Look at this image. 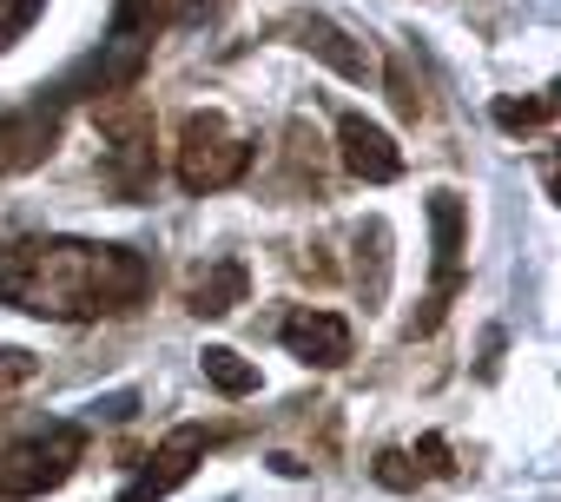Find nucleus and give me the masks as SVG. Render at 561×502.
I'll use <instances>...</instances> for the list:
<instances>
[{
  "label": "nucleus",
  "mask_w": 561,
  "mask_h": 502,
  "mask_svg": "<svg viewBox=\"0 0 561 502\" xmlns=\"http://www.w3.org/2000/svg\"><path fill=\"white\" fill-rule=\"evenodd\" d=\"M152 298V265L133 244L100 238H14L0 251V305L54 324L126 318Z\"/></svg>",
  "instance_id": "obj_1"
},
{
  "label": "nucleus",
  "mask_w": 561,
  "mask_h": 502,
  "mask_svg": "<svg viewBox=\"0 0 561 502\" xmlns=\"http://www.w3.org/2000/svg\"><path fill=\"white\" fill-rule=\"evenodd\" d=\"M87 456V430L80 423H47L21 443L0 449V495L8 502H27V495H54Z\"/></svg>",
  "instance_id": "obj_2"
},
{
  "label": "nucleus",
  "mask_w": 561,
  "mask_h": 502,
  "mask_svg": "<svg viewBox=\"0 0 561 502\" xmlns=\"http://www.w3.org/2000/svg\"><path fill=\"white\" fill-rule=\"evenodd\" d=\"M244 166H251V139H238L225 113H211V106L185 113V126H179V185L185 192H225L244 179Z\"/></svg>",
  "instance_id": "obj_3"
},
{
  "label": "nucleus",
  "mask_w": 561,
  "mask_h": 502,
  "mask_svg": "<svg viewBox=\"0 0 561 502\" xmlns=\"http://www.w3.org/2000/svg\"><path fill=\"white\" fill-rule=\"evenodd\" d=\"M430 244H436V285L423 298V311L410 318V338H430L449 311V298L462 292V244H469V205L456 192H430Z\"/></svg>",
  "instance_id": "obj_4"
},
{
  "label": "nucleus",
  "mask_w": 561,
  "mask_h": 502,
  "mask_svg": "<svg viewBox=\"0 0 561 502\" xmlns=\"http://www.w3.org/2000/svg\"><path fill=\"white\" fill-rule=\"evenodd\" d=\"M100 133H106V185L119 198H139L152 185V119H146V106L119 93V106L100 113Z\"/></svg>",
  "instance_id": "obj_5"
},
{
  "label": "nucleus",
  "mask_w": 561,
  "mask_h": 502,
  "mask_svg": "<svg viewBox=\"0 0 561 502\" xmlns=\"http://www.w3.org/2000/svg\"><path fill=\"white\" fill-rule=\"evenodd\" d=\"M60 126H67V106L54 93L27 100V106H8L0 113V179L14 172H34L54 146H60Z\"/></svg>",
  "instance_id": "obj_6"
},
{
  "label": "nucleus",
  "mask_w": 561,
  "mask_h": 502,
  "mask_svg": "<svg viewBox=\"0 0 561 502\" xmlns=\"http://www.w3.org/2000/svg\"><path fill=\"white\" fill-rule=\"evenodd\" d=\"M205 443H211V436H205L198 423H179V430L146 456V469L119 489V502H165L179 482H192V469L205 463Z\"/></svg>",
  "instance_id": "obj_7"
},
{
  "label": "nucleus",
  "mask_w": 561,
  "mask_h": 502,
  "mask_svg": "<svg viewBox=\"0 0 561 502\" xmlns=\"http://www.w3.org/2000/svg\"><path fill=\"white\" fill-rule=\"evenodd\" d=\"M277 338H285V351L298 357V364H311V370H337V364H351V318H337V311H291L285 324H277Z\"/></svg>",
  "instance_id": "obj_8"
},
{
  "label": "nucleus",
  "mask_w": 561,
  "mask_h": 502,
  "mask_svg": "<svg viewBox=\"0 0 561 502\" xmlns=\"http://www.w3.org/2000/svg\"><path fill=\"white\" fill-rule=\"evenodd\" d=\"M337 159H344L364 185H390V179H403V152H397V139H390L377 119H364V113H344V119H337Z\"/></svg>",
  "instance_id": "obj_9"
},
{
  "label": "nucleus",
  "mask_w": 561,
  "mask_h": 502,
  "mask_svg": "<svg viewBox=\"0 0 561 502\" xmlns=\"http://www.w3.org/2000/svg\"><path fill=\"white\" fill-rule=\"evenodd\" d=\"M285 34H291V47L318 54V60H324L331 73H344V80H364V73H370V54H364L337 21H324V14H291Z\"/></svg>",
  "instance_id": "obj_10"
},
{
  "label": "nucleus",
  "mask_w": 561,
  "mask_h": 502,
  "mask_svg": "<svg viewBox=\"0 0 561 502\" xmlns=\"http://www.w3.org/2000/svg\"><path fill=\"white\" fill-rule=\"evenodd\" d=\"M244 292H251L244 259H211L205 272H192V285H185V311H198V318H225V311L244 305Z\"/></svg>",
  "instance_id": "obj_11"
},
{
  "label": "nucleus",
  "mask_w": 561,
  "mask_h": 502,
  "mask_svg": "<svg viewBox=\"0 0 561 502\" xmlns=\"http://www.w3.org/2000/svg\"><path fill=\"white\" fill-rule=\"evenodd\" d=\"M357 292H364V311H377L390 292V225L383 218H364L357 231Z\"/></svg>",
  "instance_id": "obj_12"
},
{
  "label": "nucleus",
  "mask_w": 561,
  "mask_h": 502,
  "mask_svg": "<svg viewBox=\"0 0 561 502\" xmlns=\"http://www.w3.org/2000/svg\"><path fill=\"white\" fill-rule=\"evenodd\" d=\"M198 370H205V384H211L218 397H251V390H257V364H244V357L225 351V344H205V351H198Z\"/></svg>",
  "instance_id": "obj_13"
},
{
  "label": "nucleus",
  "mask_w": 561,
  "mask_h": 502,
  "mask_svg": "<svg viewBox=\"0 0 561 502\" xmlns=\"http://www.w3.org/2000/svg\"><path fill=\"white\" fill-rule=\"evenodd\" d=\"M554 119V93H535V100H495V126L502 133H535Z\"/></svg>",
  "instance_id": "obj_14"
},
{
  "label": "nucleus",
  "mask_w": 561,
  "mask_h": 502,
  "mask_svg": "<svg viewBox=\"0 0 561 502\" xmlns=\"http://www.w3.org/2000/svg\"><path fill=\"white\" fill-rule=\"evenodd\" d=\"M41 14H47V0H0V54H8V47H14Z\"/></svg>",
  "instance_id": "obj_15"
},
{
  "label": "nucleus",
  "mask_w": 561,
  "mask_h": 502,
  "mask_svg": "<svg viewBox=\"0 0 561 502\" xmlns=\"http://www.w3.org/2000/svg\"><path fill=\"white\" fill-rule=\"evenodd\" d=\"M34 370H41V357H34V351H21V344H0V390L34 384Z\"/></svg>",
  "instance_id": "obj_16"
},
{
  "label": "nucleus",
  "mask_w": 561,
  "mask_h": 502,
  "mask_svg": "<svg viewBox=\"0 0 561 502\" xmlns=\"http://www.w3.org/2000/svg\"><path fill=\"white\" fill-rule=\"evenodd\" d=\"M377 482H383V489H416L410 456H403V449H383V456H377Z\"/></svg>",
  "instance_id": "obj_17"
},
{
  "label": "nucleus",
  "mask_w": 561,
  "mask_h": 502,
  "mask_svg": "<svg viewBox=\"0 0 561 502\" xmlns=\"http://www.w3.org/2000/svg\"><path fill=\"white\" fill-rule=\"evenodd\" d=\"M416 463H423L430 476H449V469H456V463H449V443H443V436H423V443H416Z\"/></svg>",
  "instance_id": "obj_18"
},
{
  "label": "nucleus",
  "mask_w": 561,
  "mask_h": 502,
  "mask_svg": "<svg viewBox=\"0 0 561 502\" xmlns=\"http://www.w3.org/2000/svg\"><path fill=\"white\" fill-rule=\"evenodd\" d=\"M133 403H139V397L126 390V397H106V403H93V417H106V423H126V417H133Z\"/></svg>",
  "instance_id": "obj_19"
}]
</instances>
